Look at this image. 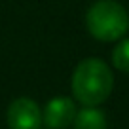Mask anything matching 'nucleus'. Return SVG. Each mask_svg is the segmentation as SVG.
I'll list each match as a JSON object with an SVG mask.
<instances>
[{"mask_svg":"<svg viewBox=\"0 0 129 129\" xmlns=\"http://www.w3.org/2000/svg\"><path fill=\"white\" fill-rule=\"evenodd\" d=\"M112 63L118 70L129 72V38H123L120 44H116L112 51Z\"/></svg>","mask_w":129,"mask_h":129,"instance_id":"6","label":"nucleus"},{"mask_svg":"<svg viewBox=\"0 0 129 129\" xmlns=\"http://www.w3.org/2000/svg\"><path fill=\"white\" fill-rule=\"evenodd\" d=\"M112 70L101 59H85L72 74V93L85 106H97L106 101L112 91Z\"/></svg>","mask_w":129,"mask_h":129,"instance_id":"1","label":"nucleus"},{"mask_svg":"<svg viewBox=\"0 0 129 129\" xmlns=\"http://www.w3.org/2000/svg\"><path fill=\"white\" fill-rule=\"evenodd\" d=\"M76 106L69 97H55L46 105L44 123L49 129H67L74 121Z\"/></svg>","mask_w":129,"mask_h":129,"instance_id":"4","label":"nucleus"},{"mask_svg":"<svg viewBox=\"0 0 129 129\" xmlns=\"http://www.w3.org/2000/svg\"><path fill=\"white\" fill-rule=\"evenodd\" d=\"M74 129H106V118L101 110L87 106L76 112L74 116Z\"/></svg>","mask_w":129,"mask_h":129,"instance_id":"5","label":"nucleus"},{"mask_svg":"<svg viewBox=\"0 0 129 129\" xmlns=\"http://www.w3.org/2000/svg\"><path fill=\"white\" fill-rule=\"evenodd\" d=\"M10 129H40L42 114L38 105L28 97H19L8 108Z\"/></svg>","mask_w":129,"mask_h":129,"instance_id":"3","label":"nucleus"},{"mask_svg":"<svg viewBox=\"0 0 129 129\" xmlns=\"http://www.w3.org/2000/svg\"><path fill=\"white\" fill-rule=\"evenodd\" d=\"M85 25L91 36L97 40H120L129 30V13L116 0H99L87 10Z\"/></svg>","mask_w":129,"mask_h":129,"instance_id":"2","label":"nucleus"}]
</instances>
